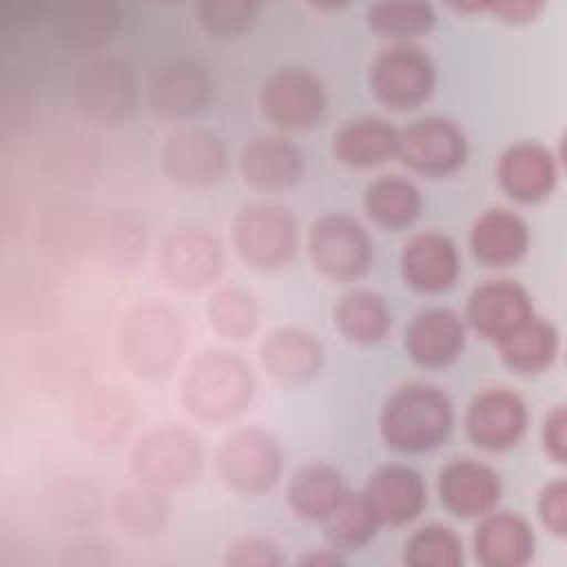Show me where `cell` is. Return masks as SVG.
Returning <instances> with one entry per match:
<instances>
[{
    "label": "cell",
    "instance_id": "38",
    "mask_svg": "<svg viewBox=\"0 0 567 567\" xmlns=\"http://www.w3.org/2000/svg\"><path fill=\"white\" fill-rule=\"evenodd\" d=\"M197 22L217 40H235L252 29L259 4L252 0H202L197 2Z\"/></svg>",
    "mask_w": 567,
    "mask_h": 567
},
{
    "label": "cell",
    "instance_id": "37",
    "mask_svg": "<svg viewBox=\"0 0 567 567\" xmlns=\"http://www.w3.org/2000/svg\"><path fill=\"white\" fill-rule=\"evenodd\" d=\"M403 563L410 567H458L463 565V543L454 529L427 525L405 540Z\"/></svg>",
    "mask_w": 567,
    "mask_h": 567
},
{
    "label": "cell",
    "instance_id": "9",
    "mask_svg": "<svg viewBox=\"0 0 567 567\" xmlns=\"http://www.w3.org/2000/svg\"><path fill=\"white\" fill-rule=\"evenodd\" d=\"M259 109L284 131H308L328 109V93L319 75L303 66H281L259 86Z\"/></svg>",
    "mask_w": 567,
    "mask_h": 567
},
{
    "label": "cell",
    "instance_id": "41",
    "mask_svg": "<svg viewBox=\"0 0 567 567\" xmlns=\"http://www.w3.org/2000/svg\"><path fill=\"white\" fill-rule=\"evenodd\" d=\"M543 447L545 454L563 465L567 458V414H565V405H556L547 412L545 423H543Z\"/></svg>",
    "mask_w": 567,
    "mask_h": 567
},
{
    "label": "cell",
    "instance_id": "29",
    "mask_svg": "<svg viewBox=\"0 0 567 567\" xmlns=\"http://www.w3.org/2000/svg\"><path fill=\"white\" fill-rule=\"evenodd\" d=\"M496 346L507 368L520 374H536L551 368L556 361L560 337L554 323L534 315L507 337L496 341Z\"/></svg>",
    "mask_w": 567,
    "mask_h": 567
},
{
    "label": "cell",
    "instance_id": "20",
    "mask_svg": "<svg viewBox=\"0 0 567 567\" xmlns=\"http://www.w3.org/2000/svg\"><path fill=\"white\" fill-rule=\"evenodd\" d=\"M461 259L454 241L436 230L410 237L401 250L403 281L416 292L436 295L454 286Z\"/></svg>",
    "mask_w": 567,
    "mask_h": 567
},
{
    "label": "cell",
    "instance_id": "18",
    "mask_svg": "<svg viewBox=\"0 0 567 567\" xmlns=\"http://www.w3.org/2000/svg\"><path fill=\"white\" fill-rule=\"evenodd\" d=\"M501 492L498 472L474 458H454L439 472L441 503L461 518H481L494 512Z\"/></svg>",
    "mask_w": 567,
    "mask_h": 567
},
{
    "label": "cell",
    "instance_id": "32",
    "mask_svg": "<svg viewBox=\"0 0 567 567\" xmlns=\"http://www.w3.org/2000/svg\"><path fill=\"white\" fill-rule=\"evenodd\" d=\"M341 474L328 463H308L299 467L288 483V505L306 520H321L343 496Z\"/></svg>",
    "mask_w": 567,
    "mask_h": 567
},
{
    "label": "cell",
    "instance_id": "36",
    "mask_svg": "<svg viewBox=\"0 0 567 567\" xmlns=\"http://www.w3.org/2000/svg\"><path fill=\"white\" fill-rule=\"evenodd\" d=\"M365 22L388 38H416L436 24L430 2H374L365 9Z\"/></svg>",
    "mask_w": 567,
    "mask_h": 567
},
{
    "label": "cell",
    "instance_id": "16",
    "mask_svg": "<svg viewBox=\"0 0 567 567\" xmlns=\"http://www.w3.org/2000/svg\"><path fill=\"white\" fill-rule=\"evenodd\" d=\"M303 171L301 148L284 135H255L239 155V175L255 190H288L301 182Z\"/></svg>",
    "mask_w": 567,
    "mask_h": 567
},
{
    "label": "cell",
    "instance_id": "3",
    "mask_svg": "<svg viewBox=\"0 0 567 567\" xmlns=\"http://www.w3.org/2000/svg\"><path fill=\"white\" fill-rule=\"evenodd\" d=\"M182 317L162 301H142L126 310L117 326L122 363L140 379H164L184 350Z\"/></svg>",
    "mask_w": 567,
    "mask_h": 567
},
{
    "label": "cell",
    "instance_id": "42",
    "mask_svg": "<svg viewBox=\"0 0 567 567\" xmlns=\"http://www.w3.org/2000/svg\"><path fill=\"white\" fill-rule=\"evenodd\" d=\"M545 9V2L540 0H492L487 2L485 11L494 13L498 20L518 24V22H529L538 18V13Z\"/></svg>",
    "mask_w": 567,
    "mask_h": 567
},
{
    "label": "cell",
    "instance_id": "33",
    "mask_svg": "<svg viewBox=\"0 0 567 567\" xmlns=\"http://www.w3.org/2000/svg\"><path fill=\"white\" fill-rule=\"evenodd\" d=\"M328 543L339 551H350L368 545L377 536L379 520L374 518L363 492L346 489L337 505L321 518Z\"/></svg>",
    "mask_w": 567,
    "mask_h": 567
},
{
    "label": "cell",
    "instance_id": "35",
    "mask_svg": "<svg viewBox=\"0 0 567 567\" xmlns=\"http://www.w3.org/2000/svg\"><path fill=\"white\" fill-rule=\"evenodd\" d=\"M210 328L230 341L248 339L259 326V306L241 286L228 284L217 288L206 306Z\"/></svg>",
    "mask_w": 567,
    "mask_h": 567
},
{
    "label": "cell",
    "instance_id": "2",
    "mask_svg": "<svg viewBox=\"0 0 567 567\" xmlns=\"http://www.w3.org/2000/svg\"><path fill=\"white\" fill-rule=\"evenodd\" d=\"M454 408L445 390L432 383L412 381L399 385L383 403L379 430L383 441L408 454L439 447L452 432Z\"/></svg>",
    "mask_w": 567,
    "mask_h": 567
},
{
    "label": "cell",
    "instance_id": "19",
    "mask_svg": "<svg viewBox=\"0 0 567 567\" xmlns=\"http://www.w3.org/2000/svg\"><path fill=\"white\" fill-rule=\"evenodd\" d=\"M496 175L512 199L536 204L554 193L558 162L556 155L538 142H516L498 157Z\"/></svg>",
    "mask_w": 567,
    "mask_h": 567
},
{
    "label": "cell",
    "instance_id": "25",
    "mask_svg": "<svg viewBox=\"0 0 567 567\" xmlns=\"http://www.w3.org/2000/svg\"><path fill=\"white\" fill-rule=\"evenodd\" d=\"M474 532V556L485 567H523L532 560L536 536L516 512H489Z\"/></svg>",
    "mask_w": 567,
    "mask_h": 567
},
{
    "label": "cell",
    "instance_id": "22",
    "mask_svg": "<svg viewBox=\"0 0 567 567\" xmlns=\"http://www.w3.org/2000/svg\"><path fill=\"white\" fill-rule=\"evenodd\" d=\"M363 496L379 525L394 527L414 520L427 503L423 476L408 465L379 467L368 478Z\"/></svg>",
    "mask_w": 567,
    "mask_h": 567
},
{
    "label": "cell",
    "instance_id": "43",
    "mask_svg": "<svg viewBox=\"0 0 567 567\" xmlns=\"http://www.w3.org/2000/svg\"><path fill=\"white\" fill-rule=\"evenodd\" d=\"M343 558L339 554V549H321V551H312L299 558V565H310V567H332V565H341Z\"/></svg>",
    "mask_w": 567,
    "mask_h": 567
},
{
    "label": "cell",
    "instance_id": "26",
    "mask_svg": "<svg viewBox=\"0 0 567 567\" xmlns=\"http://www.w3.org/2000/svg\"><path fill=\"white\" fill-rule=\"evenodd\" d=\"M135 421V405L117 388H95L75 410V430L93 447L120 445Z\"/></svg>",
    "mask_w": 567,
    "mask_h": 567
},
{
    "label": "cell",
    "instance_id": "6",
    "mask_svg": "<svg viewBox=\"0 0 567 567\" xmlns=\"http://www.w3.org/2000/svg\"><path fill=\"white\" fill-rule=\"evenodd\" d=\"M233 244L248 266L261 270L281 268L295 257L297 221L279 204H246L233 219Z\"/></svg>",
    "mask_w": 567,
    "mask_h": 567
},
{
    "label": "cell",
    "instance_id": "28",
    "mask_svg": "<svg viewBox=\"0 0 567 567\" xmlns=\"http://www.w3.org/2000/svg\"><path fill=\"white\" fill-rule=\"evenodd\" d=\"M399 131L383 117L363 115L348 120L332 135L334 157L354 168H370L396 155Z\"/></svg>",
    "mask_w": 567,
    "mask_h": 567
},
{
    "label": "cell",
    "instance_id": "1",
    "mask_svg": "<svg viewBox=\"0 0 567 567\" xmlns=\"http://www.w3.org/2000/svg\"><path fill=\"white\" fill-rule=\"evenodd\" d=\"M255 396V374L246 359L228 350H204L184 370L179 401L204 423H221L244 414Z\"/></svg>",
    "mask_w": 567,
    "mask_h": 567
},
{
    "label": "cell",
    "instance_id": "30",
    "mask_svg": "<svg viewBox=\"0 0 567 567\" xmlns=\"http://www.w3.org/2000/svg\"><path fill=\"white\" fill-rule=\"evenodd\" d=\"M363 208L374 224L390 230H401L416 221L423 208V197L410 179L383 175L368 184L363 193Z\"/></svg>",
    "mask_w": 567,
    "mask_h": 567
},
{
    "label": "cell",
    "instance_id": "13",
    "mask_svg": "<svg viewBox=\"0 0 567 567\" xmlns=\"http://www.w3.org/2000/svg\"><path fill=\"white\" fill-rule=\"evenodd\" d=\"M164 175L186 188L213 186L221 179L228 166L226 146L219 135L206 128H177L159 151Z\"/></svg>",
    "mask_w": 567,
    "mask_h": 567
},
{
    "label": "cell",
    "instance_id": "14",
    "mask_svg": "<svg viewBox=\"0 0 567 567\" xmlns=\"http://www.w3.org/2000/svg\"><path fill=\"white\" fill-rule=\"evenodd\" d=\"M146 95L157 115L182 120L199 113L210 102L213 82L197 60L166 58L151 69Z\"/></svg>",
    "mask_w": 567,
    "mask_h": 567
},
{
    "label": "cell",
    "instance_id": "4",
    "mask_svg": "<svg viewBox=\"0 0 567 567\" xmlns=\"http://www.w3.org/2000/svg\"><path fill=\"white\" fill-rule=\"evenodd\" d=\"M131 472L137 483L173 492L195 483L204 470V447L197 434L177 425L146 432L131 450Z\"/></svg>",
    "mask_w": 567,
    "mask_h": 567
},
{
    "label": "cell",
    "instance_id": "40",
    "mask_svg": "<svg viewBox=\"0 0 567 567\" xmlns=\"http://www.w3.org/2000/svg\"><path fill=\"white\" fill-rule=\"evenodd\" d=\"M538 516L549 534L556 538L567 536V481H549L538 496Z\"/></svg>",
    "mask_w": 567,
    "mask_h": 567
},
{
    "label": "cell",
    "instance_id": "24",
    "mask_svg": "<svg viewBox=\"0 0 567 567\" xmlns=\"http://www.w3.org/2000/svg\"><path fill=\"white\" fill-rule=\"evenodd\" d=\"M465 348L463 319L450 308H427L405 328V350L423 368H445Z\"/></svg>",
    "mask_w": 567,
    "mask_h": 567
},
{
    "label": "cell",
    "instance_id": "17",
    "mask_svg": "<svg viewBox=\"0 0 567 567\" xmlns=\"http://www.w3.org/2000/svg\"><path fill=\"white\" fill-rule=\"evenodd\" d=\"M465 315L481 337L501 341L534 317V306L520 284L512 279H489L472 290Z\"/></svg>",
    "mask_w": 567,
    "mask_h": 567
},
{
    "label": "cell",
    "instance_id": "8",
    "mask_svg": "<svg viewBox=\"0 0 567 567\" xmlns=\"http://www.w3.org/2000/svg\"><path fill=\"white\" fill-rule=\"evenodd\" d=\"M368 80L381 104L392 111H410L432 95L436 69L421 47L399 42L377 53Z\"/></svg>",
    "mask_w": 567,
    "mask_h": 567
},
{
    "label": "cell",
    "instance_id": "10",
    "mask_svg": "<svg viewBox=\"0 0 567 567\" xmlns=\"http://www.w3.org/2000/svg\"><path fill=\"white\" fill-rule=\"evenodd\" d=\"M73 97L84 117L97 124H120L137 104V78L120 58L89 60L75 75Z\"/></svg>",
    "mask_w": 567,
    "mask_h": 567
},
{
    "label": "cell",
    "instance_id": "15",
    "mask_svg": "<svg viewBox=\"0 0 567 567\" xmlns=\"http://www.w3.org/2000/svg\"><path fill=\"white\" fill-rule=\"evenodd\" d=\"M527 423V405L509 388H487L478 392L465 412V432L470 441L487 452L514 447L525 436Z\"/></svg>",
    "mask_w": 567,
    "mask_h": 567
},
{
    "label": "cell",
    "instance_id": "23",
    "mask_svg": "<svg viewBox=\"0 0 567 567\" xmlns=\"http://www.w3.org/2000/svg\"><path fill=\"white\" fill-rule=\"evenodd\" d=\"M323 343L301 328H277L259 343V361L268 377L279 383H306L323 368Z\"/></svg>",
    "mask_w": 567,
    "mask_h": 567
},
{
    "label": "cell",
    "instance_id": "11",
    "mask_svg": "<svg viewBox=\"0 0 567 567\" xmlns=\"http://www.w3.org/2000/svg\"><path fill=\"white\" fill-rule=\"evenodd\" d=\"M396 155L419 175L445 177L465 164L467 137L456 122L430 115L412 122L399 133Z\"/></svg>",
    "mask_w": 567,
    "mask_h": 567
},
{
    "label": "cell",
    "instance_id": "5",
    "mask_svg": "<svg viewBox=\"0 0 567 567\" xmlns=\"http://www.w3.org/2000/svg\"><path fill=\"white\" fill-rule=\"evenodd\" d=\"M224 485L241 496L270 492L281 476L284 454L279 441L261 427H244L228 434L215 454Z\"/></svg>",
    "mask_w": 567,
    "mask_h": 567
},
{
    "label": "cell",
    "instance_id": "7",
    "mask_svg": "<svg viewBox=\"0 0 567 567\" xmlns=\"http://www.w3.org/2000/svg\"><path fill=\"white\" fill-rule=\"evenodd\" d=\"M312 266L328 279L352 281L368 272L374 246L365 226L346 215L330 213L319 217L308 233Z\"/></svg>",
    "mask_w": 567,
    "mask_h": 567
},
{
    "label": "cell",
    "instance_id": "21",
    "mask_svg": "<svg viewBox=\"0 0 567 567\" xmlns=\"http://www.w3.org/2000/svg\"><path fill=\"white\" fill-rule=\"evenodd\" d=\"M47 18L58 38L80 51L104 47L122 27V9L113 0H66L49 4Z\"/></svg>",
    "mask_w": 567,
    "mask_h": 567
},
{
    "label": "cell",
    "instance_id": "12",
    "mask_svg": "<svg viewBox=\"0 0 567 567\" xmlns=\"http://www.w3.org/2000/svg\"><path fill=\"white\" fill-rule=\"evenodd\" d=\"M224 270L221 241L202 226L168 233L159 248V272L177 290L195 292L210 286Z\"/></svg>",
    "mask_w": 567,
    "mask_h": 567
},
{
    "label": "cell",
    "instance_id": "27",
    "mask_svg": "<svg viewBox=\"0 0 567 567\" xmlns=\"http://www.w3.org/2000/svg\"><path fill=\"white\" fill-rule=\"evenodd\" d=\"M470 246L476 259L487 266H512L529 248V228L514 210L489 208L472 224Z\"/></svg>",
    "mask_w": 567,
    "mask_h": 567
},
{
    "label": "cell",
    "instance_id": "34",
    "mask_svg": "<svg viewBox=\"0 0 567 567\" xmlns=\"http://www.w3.org/2000/svg\"><path fill=\"white\" fill-rule=\"evenodd\" d=\"M171 514L166 492L137 483L135 487L120 489L113 498V518L120 529L131 536L157 534Z\"/></svg>",
    "mask_w": 567,
    "mask_h": 567
},
{
    "label": "cell",
    "instance_id": "31",
    "mask_svg": "<svg viewBox=\"0 0 567 567\" xmlns=\"http://www.w3.org/2000/svg\"><path fill=\"white\" fill-rule=\"evenodd\" d=\"M332 319L337 330L348 341L361 343V346L381 341L392 326V312L385 299L372 290L346 292L337 301L332 310Z\"/></svg>",
    "mask_w": 567,
    "mask_h": 567
},
{
    "label": "cell",
    "instance_id": "39",
    "mask_svg": "<svg viewBox=\"0 0 567 567\" xmlns=\"http://www.w3.org/2000/svg\"><path fill=\"white\" fill-rule=\"evenodd\" d=\"M224 565L230 567H275L281 565L279 547L264 536H244L228 545Z\"/></svg>",
    "mask_w": 567,
    "mask_h": 567
}]
</instances>
